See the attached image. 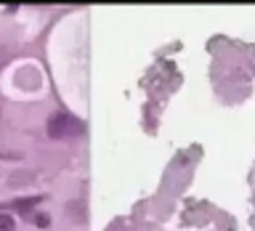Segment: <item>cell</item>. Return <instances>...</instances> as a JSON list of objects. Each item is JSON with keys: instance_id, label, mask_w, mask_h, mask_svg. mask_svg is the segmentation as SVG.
<instances>
[{"instance_id": "cell-2", "label": "cell", "mask_w": 255, "mask_h": 231, "mask_svg": "<svg viewBox=\"0 0 255 231\" xmlns=\"http://www.w3.org/2000/svg\"><path fill=\"white\" fill-rule=\"evenodd\" d=\"M0 231H13V218L5 213H0Z\"/></svg>"}, {"instance_id": "cell-1", "label": "cell", "mask_w": 255, "mask_h": 231, "mask_svg": "<svg viewBox=\"0 0 255 231\" xmlns=\"http://www.w3.org/2000/svg\"><path fill=\"white\" fill-rule=\"evenodd\" d=\"M48 133L53 138H77V135L85 133V125L77 117L67 115V112H59V115H53L48 119Z\"/></svg>"}]
</instances>
